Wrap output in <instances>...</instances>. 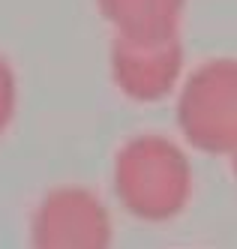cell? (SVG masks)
<instances>
[{
  "mask_svg": "<svg viewBox=\"0 0 237 249\" xmlns=\"http://www.w3.org/2000/svg\"><path fill=\"white\" fill-rule=\"evenodd\" d=\"M174 117L189 147L231 156L237 147V57H210L186 72Z\"/></svg>",
  "mask_w": 237,
  "mask_h": 249,
  "instance_id": "cell-2",
  "label": "cell"
},
{
  "mask_svg": "<svg viewBox=\"0 0 237 249\" xmlns=\"http://www.w3.org/2000/svg\"><path fill=\"white\" fill-rule=\"evenodd\" d=\"M111 213L87 186H54L33 210L30 249H111Z\"/></svg>",
  "mask_w": 237,
  "mask_h": 249,
  "instance_id": "cell-3",
  "label": "cell"
},
{
  "mask_svg": "<svg viewBox=\"0 0 237 249\" xmlns=\"http://www.w3.org/2000/svg\"><path fill=\"white\" fill-rule=\"evenodd\" d=\"M99 15L114 36L135 42H162L180 36L186 0H96Z\"/></svg>",
  "mask_w": 237,
  "mask_h": 249,
  "instance_id": "cell-5",
  "label": "cell"
},
{
  "mask_svg": "<svg viewBox=\"0 0 237 249\" xmlns=\"http://www.w3.org/2000/svg\"><path fill=\"white\" fill-rule=\"evenodd\" d=\"M111 183L126 213L159 225L186 210L192 198V165L177 141L144 132L117 147Z\"/></svg>",
  "mask_w": 237,
  "mask_h": 249,
  "instance_id": "cell-1",
  "label": "cell"
},
{
  "mask_svg": "<svg viewBox=\"0 0 237 249\" xmlns=\"http://www.w3.org/2000/svg\"><path fill=\"white\" fill-rule=\"evenodd\" d=\"M231 174L237 177V147H234V153H231Z\"/></svg>",
  "mask_w": 237,
  "mask_h": 249,
  "instance_id": "cell-7",
  "label": "cell"
},
{
  "mask_svg": "<svg viewBox=\"0 0 237 249\" xmlns=\"http://www.w3.org/2000/svg\"><path fill=\"white\" fill-rule=\"evenodd\" d=\"M108 72L114 87L138 105H153L180 90L186 78V51L180 36L162 42H135L111 39L108 51Z\"/></svg>",
  "mask_w": 237,
  "mask_h": 249,
  "instance_id": "cell-4",
  "label": "cell"
},
{
  "mask_svg": "<svg viewBox=\"0 0 237 249\" xmlns=\"http://www.w3.org/2000/svg\"><path fill=\"white\" fill-rule=\"evenodd\" d=\"M18 114V75L6 54L0 51V135H3Z\"/></svg>",
  "mask_w": 237,
  "mask_h": 249,
  "instance_id": "cell-6",
  "label": "cell"
}]
</instances>
